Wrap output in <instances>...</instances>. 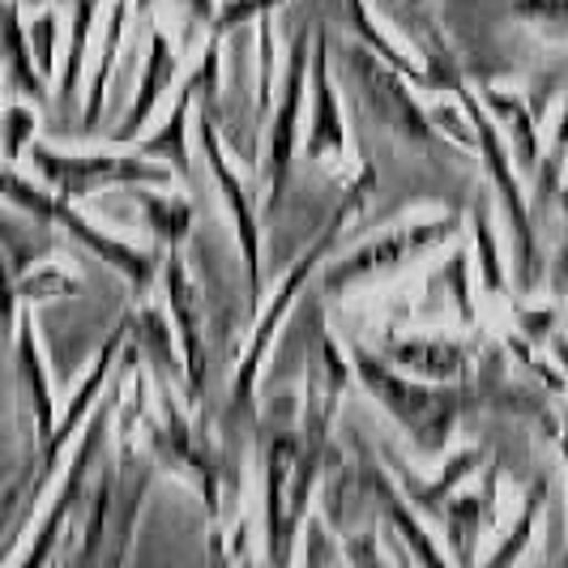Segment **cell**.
I'll use <instances>...</instances> for the list:
<instances>
[{
	"instance_id": "35",
	"label": "cell",
	"mask_w": 568,
	"mask_h": 568,
	"mask_svg": "<svg viewBox=\"0 0 568 568\" xmlns=\"http://www.w3.org/2000/svg\"><path fill=\"white\" fill-rule=\"evenodd\" d=\"M560 193H565V197H560V201H565V210H568V189H560Z\"/></svg>"
},
{
	"instance_id": "22",
	"label": "cell",
	"mask_w": 568,
	"mask_h": 568,
	"mask_svg": "<svg viewBox=\"0 0 568 568\" xmlns=\"http://www.w3.org/2000/svg\"><path fill=\"white\" fill-rule=\"evenodd\" d=\"M0 133H4V142H0V154L13 163V159H22L34 142V133H39V120L30 112L27 103H9L4 112H0Z\"/></svg>"
},
{
	"instance_id": "27",
	"label": "cell",
	"mask_w": 568,
	"mask_h": 568,
	"mask_svg": "<svg viewBox=\"0 0 568 568\" xmlns=\"http://www.w3.org/2000/svg\"><path fill=\"white\" fill-rule=\"evenodd\" d=\"M18 329V278L9 256L0 253V338H9Z\"/></svg>"
},
{
	"instance_id": "13",
	"label": "cell",
	"mask_w": 568,
	"mask_h": 568,
	"mask_svg": "<svg viewBox=\"0 0 568 568\" xmlns=\"http://www.w3.org/2000/svg\"><path fill=\"white\" fill-rule=\"evenodd\" d=\"M389 359L402 364V368L419 372V376H436V381H445V376H457V372L470 368V346H462V342H445V338H410V342H394L389 346Z\"/></svg>"
},
{
	"instance_id": "15",
	"label": "cell",
	"mask_w": 568,
	"mask_h": 568,
	"mask_svg": "<svg viewBox=\"0 0 568 568\" xmlns=\"http://www.w3.org/2000/svg\"><path fill=\"white\" fill-rule=\"evenodd\" d=\"M325 39H316L313 52V85H316V112H313V142L308 154L325 159V154H338L342 150V124H338V99H334V82H329V69H325Z\"/></svg>"
},
{
	"instance_id": "10",
	"label": "cell",
	"mask_w": 568,
	"mask_h": 568,
	"mask_svg": "<svg viewBox=\"0 0 568 568\" xmlns=\"http://www.w3.org/2000/svg\"><path fill=\"white\" fill-rule=\"evenodd\" d=\"M18 381H22L30 410H34V436L43 445L57 427V406H52V389H48V372H43V355H39V342H34L30 313L18 316Z\"/></svg>"
},
{
	"instance_id": "23",
	"label": "cell",
	"mask_w": 568,
	"mask_h": 568,
	"mask_svg": "<svg viewBox=\"0 0 568 568\" xmlns=\"http://www.w3.org/2000/svg\"><path fill=\"white\" fill-rule=\"evenodd\" d=\"M565 154H568V108L560 115V129H556V142L547 150V159H539V205H551L556 193H560V171H565Z\"/></svg>"
},
{
	"instance_id": "32",
	"label": "cell",
	"mask_w": 568,
	"mask_h": 568,
	"mask_svg": "<svg viewBox=\"0 0 568 568\" xmlns=\"http://www.w3.org/2000/svg\"><path fill=\"white\" fill-rule=\"evenodd\" d=\"M551 346H556V359H560V368H565V376H568V338H565V334H556V342H551Z\"/></svg>"
},
{
	"instance_id": "9",
	"label": "cell",
	"mask_w": 568,
	"mask_h": 568,
	"mask_svg": "<svg viewBox=\"0 0 568 568\" xmlns=\"http://www.w3.org/2000/svg\"><path fill=\"white\" fill-rule=\"evenodd\" d=\"M334 248V235H325L321 244H316L313 253L308 256H300V265H295V274L286 278V286L278 291V304L270 308V316L261 321V329H256V342H253V351H248V359H244V368H240V376H235V406H248V398H253V376H256V368H261V351L270 346V338H274V325L283 321V313H286V304L300 295V286H304V278L316 270V261Z\"/></svg>"
},
{
	"instance_id": "18",
	"label": "cell",
	"mask_w": 568,
	"mask_h": 568,
	"mask_svg": "<svg viewBox=\"0 0 568 568\" xmlns=\"http://www.w3.org/2000/svg\"><path fill=\"white\" fill-rule=\"evenodd\" d=\"M475 462H479V449H466V454H457L454 462H449V470H445V475H440V479H436L432 487H419L415 479H410V475H402V470H398V475L406 479V491H410V500H415L419 509H424V513H440V509H445V491H454L457 479H466V475L475 470Z\"/></svg>"
},
{
	"instance_id": "24",
	"label": "cell",
	"mask_w": 568,
	"mask_h": 568,
	"mask_svg": "<svg viewBox=\"0 0 568 568\" xmlns=\"http://www.w3.org/2000/svg\"><path fill=\"white\" fill-rule=\"evenodd\" d=\"M57 295H78V278H69L57 265H48V270L18 283V300H57Z\"/></svg>"
},
{
	"instance_id": "5",
	"label": "cell",
	"mask_w": 568,
	"mask_h": 568,
	"mask_svg": "<svg viewBox=\"0 0 568 568\" xmlns=\"http://www.w3.org/2000/svg\"><path fill=\"white\" fill-rule=\"evenodd\" d=\"M462 103H466V112L475 115V124H479V142H484L487 171H491V180H496V189H500L505 214H509L513 235H517V286H521V291H530V286H535V265H530V261H539V253H535V240H530V219H526V201H521L517 180H513L509 154H505V145L496 142V124L487 120L484 108H479L466 90H462Z\"/></svg>"
},
{
	"instance_id": "21",
	"label": "cell",
	"mask_w": 568,
	"mask_h": 568,
	"mask_svg": "<svg viewBox=\"0 0 568 568\" xmlns=\"http://www.w3.org/2000/svg\"><path fill=\"white\" fill-rule=\"evenodd\" d=\"M189 103H193V90L184 85V94H180V103H175V112H171L168 129H163V133H154V138L145 142V154L171 159L184 175H189V150H184V115H189Z\"/></svg>"
},
{
	"instance_id": "20",
	"label": "cell",
	"mask_w": 568,
	"mask_h": 568,
	"mask_svg": "<svg viewBox=\"0 0 568 568\" xmlns=\"http://www.w3.org/2000/svg\"><path fill=\"white\" fill-rule=\"evenodd\" d=\"M133 197L142 201L145 219H150V227L159 231L163 240H184L189 231H193V205L189 201H168V197H145V193H133Z\"/></svg>"
},
{
	"instance_id": "4",
	"label": "cell",
	"mask_w": 568,
	"mask_h": 568,
	"mask_svg": "<svg viewBox=\"0 0 568 568\" xmlns=\"http://www.w3.org/2000/svg\"><path fill=\"white\" fill-rule=\"evenodd\" d=\"M454 231H457V219H440V223H419V227L389 231V235L372 240V244H364V248H355L346 261H338V265H334V274L325 278V291H329V295H338V291L364 283V278L389 274V270L406 265L410 256H419L424 248L440 244V240H449Z\"/></svg>"
},
{
	"instance_id": "16",
	"label": "cell",
	"mask_w": 568,
	"mask_h": 568,
	"mask_svg": "<svg viewBox=\"0 0 568 568\" xmlns=\"http://www.w3.org/2000/svg\"><path fill=\"white\" fill-rule=\"evenodd\" d=\"M484 103L491 112L500 115V124L513 133V150H517V163L526 171L539 168V142H535V133H530V108L521 103V99H509V94H500V90H487Z\"/></svg>"
},
{
	"instance_id": "26",
	"label": "cell",
	"mask_w": 568,
	"mask_h": 568,
	"mask_svg": "<svg viewBox=\"0 0 568 568\" xmlns=\"http://www.w3.org/2000/svg\"><path fill=\"white\" fill-rule=\"evenodd\" d=\"M475 240H479V265H484V283L487 291H500L505 286V270H500V253H496V235L487 223V210H475Z\"/></svg>"
},
{
	"instance_id": "12",
	"label": "cell",
	"mask_w": 568,
	"mask_h": 568,
	"mask_svg": "<svg viewBox=\"0 0 568 568\" xmlns=\"http://www.w3.org/2000/svg\"><path fill=\"white\" fill-rule=\"evenodd\" d=\"M168 295H171V313L180 321V342H184V355H189V372H193V394L201 389V372H205V346H201V308H197V286L189 283L180 256H168Z\"/></svg>"
},
{
	"instance_id": "6",
	"label": "cell",
	"mask_w": 568,
	"mask_h": 568,
	"mask_svg": "<svg viewBox=\"0 0 568 568\" xmlns=\"http://www.w3.org/2000/svg\"><path fill=\"white\" fill-rule=\"evenodd\" d=\"M308 30L295 34L291 43V60H286V82H283V103L274 115V142H270V210L283 197V180L291 168V154H295V133H300V108H304V69H308Z\"/></svg>"
},
{
	"instance_id": "25",
	"label": "cell",
	"mask_w": 568,
	"mask_h": 568,
	"mask_svg": "<svg viewBox=\"0 0 568 568\" xmlns=\"http://www.w3.org/2000/svg\"><path fill=\"white\" fill-rule=\"evenodd\" d=\"M57 30L60 22L52 9H43L30 27V52H34V64H39L43 78H52V69H57Z\"/></svg>"
},
{
	"instance_id": "7",
	"label": "cell",
	"mask_w": 568,
	"mask_h": 568,
	"mask_svg": "<svg viewBox=\"0 0 568 568\" xmlns=\"http://www.w3.org/2000/svg\"><path fill=\"white\" fill-rule=\"evenodd\" d=\"M103 436H108V402H103V410L94 415V424L85 427V440H82V449H78V457H73V466H69V479H64V487H60L52 513H48V517H43V526H39V542L27 551L30 565H39V560H48V556H52V542H57L60 526L69 521L73 505L82 500L85 470H90V462H94V457H99V449H103Z\"/></svg>"
},
{
	"instance_id": "3",
	"label": "cell",
	"mask_w": 568,
	"mask_h": 568,
	"mask_svg": "<svg viewBox=\"0 0 568 568\" xmlns=\"http://www.w3.org/2000/svg\"><path fill=\"white\" fill-rule=\"evenodd\" d=\"M30 163L43 175V184L57 189V197L78 201L108 184H145L163 180V168H150L142 159H115V154H60L48 142H30Z\"/></svg>"
},
{
	"instance_id": "11",
	"label": "cell",
	"mask_w": 568,
	"mask_h": 568,
	"mask_svg": "<svg viewBox=\"0 0 568 568\" xmlns=\"http://www.w3.org/2000/svg\"><path fill=\"white\" fill-rule=\"evenodd\" d=\"M201 142L210 150V168L219 175V189H223V201H227L231 219H235V231H240V244H244V265H248V286L261 291V235H256V223H253V210H248V197H244V189H240V180L227 171L223 163V154H219V142H214V129H210V120H205V129H201Z\"/></svg>"
},
{
	"instance_id": "8",
	"label": "cell",
	"mask_w": 568,
	"mask_h": 568,
	"mask_svg": "<svg viewBox=\"0 0 568 568\" xmlns=\"http://www.w3.org/2000/svg\"><path fill=\"white\" fill-rule=\"evenodd\" d=\"M0 57L9 64V85L22 99H30V103H43L48 99V78L34 64L30 34L22 30V18H18V0H0Z\"/></svg>"
},
{
	"instance_id": "28",
	"label": "cell",
	"mask_w": 568,
	"mask_h": 568,
	"mask_svg": "<svg viewBox=\"0 0 568 568\" xmlns=\"http://www.w3.org/2000/svg\"><path fill=\"white\" fill-rule=\"evenodd\" d=\"M539 496H542V487H539ZM539 496H530V505L521 509V517H517V526H513V539L491 556V565H509V560H517L521 556V547H526V539H530V526H535V517H539Z\"/></svg>"
},
{
	"instance_id": "34",
	"label": "cell",
	"mask_w": 568,
	"mask_h": 568,
	"mask_svg": "<svg viewBox=\"0 0 568 568\" xmlns=\"http://www.w3.org/2000/svg\"><path fill=\"white\" fill-rule=\"evenodd\" d=\"M560 270H565V274H568V253H565V256H560Z\"/></svg>"
},
{
	"instance_id": "33",
	"label": "cell",
	"mask_w": 568,
	"mask_h": 568,
	"mask_svg": "<svg viewBox=\"0 0 568 568\" xmlns=\"http://www.w3.org/2000/svg\"><path fill=\"white\" fill-rule=\"evenodd\" d=\"M150 4H154V0H133V13H138V18H145V13H150Z\"/></svg>"
},
{
	"instance_id": "30",
	"label": "cell",
	"mask_w": 568,
	"mask_h": 568,
	"mask_svg": "<svg viewBox=\"0 0 568 568\" xmlns=\"http://www.w3.org/2000/svg\"><path fill=\"white\" fill-rule=\"evenodd\" d=\"M517 9L535 18H568V0H517Z\"/></svg>"
},
{
	"instance_id": "17",
	"label": "cell",
	"mask_w": 568,
	"mask_h": 568,
	"mask_svg": "<svg viewBox=\"0 0 568 568\" xmlns=\"http://www.w3.org/2000/svg\"><path fill=\"white\" fill-rule=\"evenodd\" d=\"M94 9H99V0H73V39H69V57H64V73H60V103H73L78 99V78H82Z\"/></svg>"
},
{
	"instance_id": "2",
	"label": "cell",
	"mask_w": 568,
	"mask_h": 568,
	"mask_svg": "<svg viewBox=\"0 0 568 568\" xmlns=\"http://www.w3.org/2000/svg\"><path fill=\"white\" fill-rule=\"evenodd\" d=\"M355 368L376 389V398L394 410V419H402V427L410 432V440L424 454H440L445 449V440L454 432L457 406H462L457 394H449V389H427V385H415V381H398L368 351H355Z\"/></svg>"
},
{
	"instance_id": "19",
	"label": "cell",
	"mask_w": 568,
	"mask_h": 568,
	"mask_svg": "<svg viewBox=\"0 0 568 568\" xmlns=\"http://www.w3.org/2000/svg\"><path fill=\"white\" fill-rule=\"evenodd\" d=\"M487 517V500L484 496H462L445 509V521H449V539L457 542V560H470L475 556V539H479V521Z\"/></svg>"
},
{
	"instance_id": "29",
	"label": "cell",
	"mask_w": 568,
	"mask_h": 568,
	"mask_svg": "<svg viewBox=\"0 0 568 568\" xmlns=\"http://www.w3.org/2000/svg\"><path fill=\"white\" fill-rule=\"evenodd\" d=\"M274 4H278V0H231V4H223V13H219V30L240 27V22H248V18L274 9Z\"/></svg>"
},
{
	"instance_id": "31",
	"label": "cell",
	"mask_w": 568,
	"mask_h": 568,
	"mask_svg": "<svg viewBox=\"0 0 568 568\" xmlns=\"http://www.w3.org/2000/svg\"><path fill=\"white\" fill-rule=\"evenodd\" d=\"M351 13H355V22H359V30H368V18H364L359 0H351ZM372 48H381V52H385V60H394V64H402V57L394 52V48H389V43H385V39H381V34H376V30H372Z\"/></svg>"
},
{
	"instance_id": "36",
	"label": "cell",
	"mask_w": 568,
	"mask_h": 568,
	"mask_svg": "<svg viewBox=\"0 0 568 568\" xmlns=\"http://www.w3.org/2000/svg\"><path fill=\"white\" fill-rule=\"evenodd\" d=\"M565 432H568V424H565ZM565 449H568V436H565Z\"/></svg>"
},
{
	"instance_id": "14",
	"label": "cell",
	"mask_w": 568,
	"mask_h": 568,
	"mask_svg": "<svg viewBox=\"0 0 568 568\" xmlns=\"http://www.w3.org/2000/svg\"><path fill=\"white\" fill-rule=\"evenodd\" d=\"M171 73H175V52H171L168 34H154V39H150V60H145V73H142V94H138L129 120L115 129V142H133V138L142 133V124L150 120L154 103H159L163 90H168Z\"/></svg>"
},
{
	"instance_id": "1",
	"label": "cell",
	"mask_w": 568,
	"mask_h": 568,
	"mask_svg": "<svg viewBox=\"0 0 568 568\" xmlns=\"http://www.w3.org/2000/svg\"><path fill=\"white\" fill-rule=\"evenodd\" d=\"M0 201H9L13 210H22L30 219H39V223H52V227H64L73 240H82L85 248L94 256H103L108 265H115L124 278L133 286H145L154 274H159V261L154 256L138 253V248H129V244H120L112 235H103V231H94L85 223L78 210H69V201L57 197V193H43L39 184H30L22 180L18 171L0 168Z\"/></svg>"
}]
</instances>
